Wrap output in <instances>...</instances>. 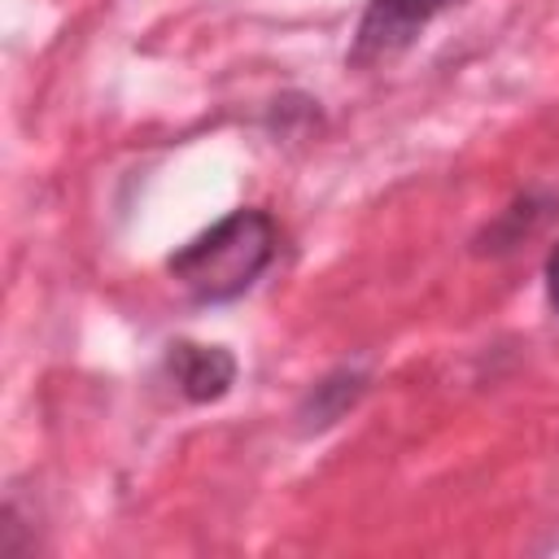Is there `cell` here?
Returning a JSON list of instances; mask_svg holds the SVG:
<instances>
[{
  "label": "cell",
  "instance_id": "cell-5",
  "mask_svg": "<svg viewBox=\"0 0 559 559\" xmlns=\"http://www.w3.org/2000/svg\"><path fill=\"white\" fill-rule=\"evenodd\" d=\"M546 301H550V310L559 314V245L546 253Z\"/></svg>",
  "mask_w": 559,
  "mask_h": 559
},
{
  "label": "cell",
  "instance_id": "cell-4",
  "mask_svg": "<svg viewBox=\"0 0 559 559\" xmlns=\"http://www.w3.org/2000/svg\"><path fill=\"white\" fill-rule=\"evenodd\" d=\"M367 371H358V367H341V371H328L306 397H301V406H297V428L301 432H323V428H332L349 406H358V397L367 393Z\"/></svg>",
  "mask_w": 559,
  "mask_h": 559
},
{
  "label": "cell",
  "instance_id": "cell-2",
  "mask_svg": "<svg viewBox=\"0 0 559 559\" xmlns=\"http://www.w3.org/2000/svg\"><path fill=\"white\" fill-rule=\"evenodd\" d=\"M454 4H463V0H367L358 31H354L349 66H380V61L406 52L419 39V31Z\"/></svg>",
  "mask_w": 559,
  "mask_h": 559
},
{
  "label": "cell",
  "instance_id": "cell-3",
  "mask_svg": "<svg viewBox=\"0 0 559 559\" xmlns=\"http://www.w3.org/2000/svg\"><path fill=\"white\" fill-rule=\"evenodd\" d=\"M170 380L188 402H218L236 384V358L223 345H197V341H175L166 349Z\"/></svg>",
  "mask_w": 559,
  "mask_h": 559
},
{
  "label": "cell",
  "instance_id": "cell-1",
  "mask_svg": "<svg viewBox=\"0 0 559 559\" xmlns=\"http://www.w3.org/2000/svg\"><path fill=\"white\" fill-rule=\"evenodd\" d=\"M280 231L266 210H231L166 258L170 280L197 301H236L275 262Z\"/></svg>",
  "mask_w": 559,
  "mask_h": 559
}]
</instances>
